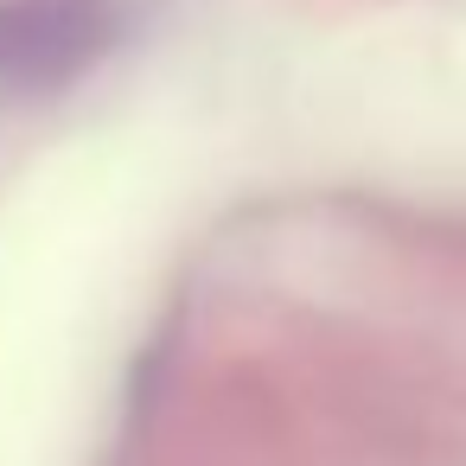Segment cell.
<instances>
[{"mask_svg":"<svg viewBox=\"0 0 466 466\" xmlns=\"http://www.w3.org/2000/svg\"><path fill=\"white\" fill-rule=\"evenodd\" d=\"M116 46L109 0H7L0 7V103L46 96Z\"/></svg>","mask_w":466,"mask_h":466,"instance_id":"cell-1","label":"cell"}]
</instances>
